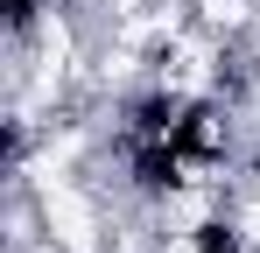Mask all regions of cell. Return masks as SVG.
<instances>
[{"mask_svg": "<svg viewBox=\"0 0 260 253\" xmlns=\"http://www.w3.org/2000/svg\"><path fill=\"white\" fill-rule=\"evenodd\" d=\"M36 7H43V0H7V21H14V28H21V21H28V14H36Z\"/></svg>", "mask_w": 260, "mask_h": 253, "instance_id": "6da1fadb", "label": "cell"}]
</instances>
